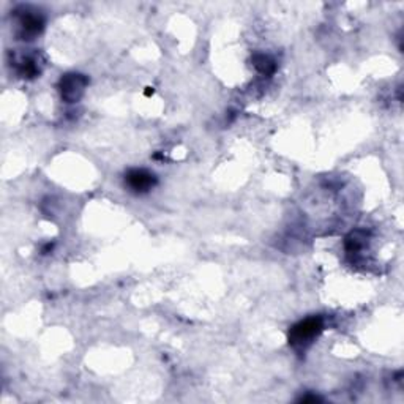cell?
<instances>
[{"mask_svg":"<svg viewBox=\"0 0 404 404\" xmlns=\"http://www.w3.org/2000/svg\"><path fill=\"white\" fill-rule=\"evenodd\" d=\"M125 183L133 193H147L155 187L157 177L146 169H132L125 176Z\"/></svg>","mask_w":404,"mask_h":404,"instance_id":"obj_4","label":"cell"},{"mask_svg":"<svg viewBox=\"0 0 404 404\" xmlns=\"http://www.w3.org/2000/svg\"><path fill=\"white\" fill-rule=\"evenodd\" d=\"M254 68H256L261 75H272L275 71V62L272 61L269 56L258 54L253 59Z\"/></svg>","mask_w":404,"mask_h":404,"instance_id":"obj_5","label":"cell"},{"mask_svg":"<svg viewBox=\"0 0 404 404\" xmlns=\"http://www.w3.org/2000/svg\"><path fill=\"white\" fill-rule=\"evenodd\" d=\"M324 329L323 319L320 318H308L300 320L289 330V343L295 348H305L316 340L320 332Z\"/></svg>","mask_w":404,"mask_h":404,"instance_id":"obj_1","label":"cell"},{"mask_svg":"<svg viewBox=\"0 0 404 404\" xmlns=\"http://www.w3.org/2000/svg\"><path fill=\"white\" fill-rule=\"evenodd\" d=\"M87 78L78 73H68L62 76L61 82H59V91H61V97L67 103H76L84 93L87 87Z\"/></svg>","mask_w":404,"mask_h":404,"instance_id":"obj_2","label":"cell"},{"mask_svg":"<svg viewBox=\"0 0 404 404\" xmlns=\"http://www.w3.org/2000/svg\"><path fill=\"white\" fill-rule=\"evenodd\" d=\"M45 20L43 16L38 15V11L22 8L20 15V37L21 40H32L33 37L43 31Z\"/></svg>","mask_w":404,"mask_h":404,"instance_id":"obj_3","label":"cell"},{"mask_svg":"<svg viewBox=\"0 0 404 404\" xmlns=\"http://www.w3.org/2000/svg\"><path fill=\"white\" fill-rule=\"evenodd\" d=\"M300 401L302 403H318V401H320V398L314 396V395H311V396H303Z\"/></svg>","mask_w":404,"mask_h":404,"instance_id":"obj_6","label":"cell"}]
</instances>
